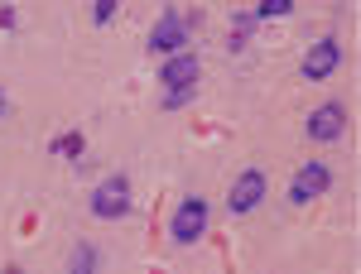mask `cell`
Returning a JSON list of instances; mask_svg holds the SVG:
<instances>
[{
	"mask_svg": "<svg viewBox=\"0 0 361 274\" xmlns=\"http://www.w3.org/2000/svg\"><path fill=\"white\" fill-rule=\"evenodd\" d=\"M188 44V20L178 15V10H164L159 20H154V29H149V54H178Z\"/></svg>",
	"mask_w": 361,
	"mask_h": 274,
	"instance_id": "52a82bcc",
	"label": "cell"
},
{
	"mask_svg": "<svg viewBox=\"0 0 361 274\" xmlns=\"http://www.w3.org/2000/svg\"><path fill=\"white\" fill-rule=\"evenodd\" d=\"M328 188H333V168L323 164V159H308V164H299L294 178H289V202H294V207H308L313 197H323Z\"/></svg>",
	"mask_w": 361,
	"mask_h": 274,
	"instance_id": "3957f363",
	"label": "cell"
},
{
	"mask_svg": "<svg viewBox=\"0 0 361 274\" xmlns=\"http://www.w3.org/2000/svg\"><path fill=\"white\" fill-rule=\"evenodd\" d=\"M337 63H342V44L328 34V39L308 44V54H304V63H299V73H304V82H328V77L337 73Z\"/></svg>",
	"mask_w": 361,
	"mask_h": 274,
	"instance_id": "5b68a950",
	"label": "cell"
},
{
	"mask_svg": "<svg viewBox=\"0 0 361 274\" xmlns=\"http://www.w3.org/2000/svg\"><path fill=\"white\" fill-rule=\"evenodd\" d=\"M207 221H212V207H207V197H183L178 207H173V217H169V236H173V246H193L207 236Z\"/></svg>",
	"mask_w": 361,
	"mask_h": 274,
	"instance_id": "6da1fadb",
	"label": "cell"
},
{
	"mask_svg": "<svg viewBox=\"0 0 361 274\" xmlns=\"http://www.w3.org/2000/svg\"><path fill=\"white\" fill-rule=\"evenodd\" d=\"M289 10H294V0H260L250 15H255V20H284Z\"/></svg>",
	"mask_w": 361,
	"mask_h": 274,
	"instance_id": "8fae6325",
	"label": "cell"
},
{
	"mask_svg": "<svg viewBox=\"0 0 361 274\" xmlns=\"http://www.w3.org/2000/svg\"><path fill=\"white\" fill-rule=\"evenodd\" d=\"M116 10H121V0H92V25H111Z\"/></svg>",
	"mask_w": 361,
	"mask_h": 274,
	"instance_id": "7c38bea8",
	"label": "cell"
},
{
	"mask_svg": "<svg viewBox=\"0 0 361 274\" xmlns=\"http://www.w3.org/2000/svg\"><path fill=\"white\" fill-rule=\"evenodd\" d=\"M265 188H270V183H265V173H260V168H246V173L231 183L226 212H231V217H246V212H255V207L265 202Z\"/></svg>",
	"mask_w": 361,
	"mask_h": 274,
	"instance_id": "8992f818",
	"label": "cell"
},
{
	"mask_svg": "<svg viewBox=\"0 0 361 274\" xmlns=\"http://www.w3.org/2000/svg\"><path fill=\"white\" fill-rule=\"evenodd\" d=\"M68 270H73V274H92V270H97V250L87 246V241H78L73 255H68Z\"/></svg>",
	"mask_w": 361,
	"mask_h": 274,
	"instance_id": "30bf717a",
	"label": "cell"
},
{
	"mask_svg": "<svg viewBox=\"0 0 361 274\" xmlns=\"http://www.w3.org/2000/svg\"><path fill=\"white\" fill-rule=\"evenodd\" d=\"M193 92H197V87H183V92H164V111L188 106V101H193Z\"/></svg>",
	"mask_w": 361,
	"mask_h": 274,
	"instance_id": "4fadbf2b",
	"label": "cell"
},
{
	"mask_svg": "<svg viewBox=\"0 0 361 274\" xmlns=\"http://www.w3.org/2000/svg\"><path fill=\"white\" fill-rule=\"evenodd\" d=\"M82 149H87L82 130H68V135L54 139V154H58V159H82Z\"/></svg>",
	"mask_w": 361,
	"mask_h": 274,
	"instance_id": "9c48e42d",
	"label": "cell"
},
{
	"mask_svg": "<svg viewBox=\"0 0 361 274\" xmlns=\"http://www.w3.org/2000/svg\"><path fill=\"white\" fill-rule=\"evenodd\" d=\"M304 130H308V139H318V144L342 139V135H347V106H342V101H323V106H313V111H308V120H304Z\"/></svg>",
	"mask_w": 361,
	"mask_h": 274,
	"instance_id": "277c9868",
	"label": "cell"
},
{
	"mask_svg": "<svg viewBox=\"0 0 361 274\" xmlns=\"http://www.w3.org/2000/svg\"><path fill=\"white\" fill-rule=\"evenodd\" d=\"M5 106H10V101H5V87H0V116H5Z\"/></svg>",
	"mask_w": 361,
	"mask_h": 274,
	"instance_id": "9a60e30c",
	"label": "cell"
},
{
	"mask_svg": "<svg viewBox=\"0 0 361 274\" xmlns=\"http://www.w3.org/2000/svg\"><path fill=\"white\" fill-rule=\"evenodd\" d=\"M92 217L97 221H121L126 212H130V178L126 173H106L97 188H92Z\"/></svg>",
	"mask_w": 361,
	"mask_h": 274,
	"instance_id": "7a4b0ae2",
	"label": "cell"
},
{
	"mask_svg": "<svg viewBox=\"0 0 361 274\" xmlns=\"http://www.w3.org/2000/svg\"><path fill=\"white\" fill-rule=\"evenodd\" d=\"M197 73H202L197 54H193V49H178V54H169V58H164V68H159V87H164V92L197 87Z\"/></svg>",
	"mask_w": 361,
	"mask_h": 274,
	"instance_id": "ba28073f",
	"label": "cell"
},
{
	"mask_svg": "<svg viewBox=\"0 0 361 274\" xmlns=\"http://www.w3.org/2000/svg\"><path fill=\"white\" fill-rule=\"evenodd\" d=\"M15 25H20V15H15L10 5H0V29H15Z\"/></svg>",
	"mask_w": 361,
	"mask_h": 274,
	"instance_id": "5bb4252c",
	"label": "cell"
}]
</instances>
